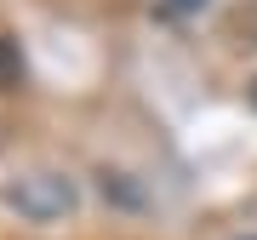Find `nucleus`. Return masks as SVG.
Wrapping results in <instances>:
<instances>
[{
    "label": "nucleus",
    "instance_id": "obj_1",
    "mask_svg": "<svg viewBox=\"0 0 257 240\" xmlns=\"http://www.w3.org/2000/svg\"><path fill=\"white\" fill-rule=\"evenodd\" d=\"M69 183L63 177H23L18 189H12V206L18 212H35V217H57V212H69Z\"/></svg>",
    "mask_w": 257,
    "mask_h": 240
},
{
    "label": "nucleus",
    "instance_id": "obj_2",
    "mask_svg": "<svg viewBox=\"0 0 257 240\" xmlns=\"http://www.w3.org/2000/svg\"><path fill=\"white\" fill-rule=\"evenodd\" d=\"M166 6H172V12H200L206 0H166Z\"/></svg>",
    "mask_w": 257,
    "mask_h": 240
}]
</instances>
